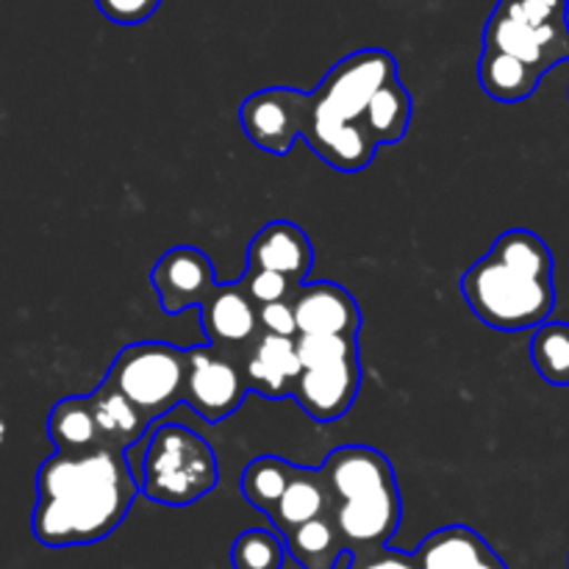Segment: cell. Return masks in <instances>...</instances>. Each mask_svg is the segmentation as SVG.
Returning a JSON list of instances; mask_svg holds the SVG:
<instances>
[{
	"label": "cell",
	"mask_w": 569,
	"mask_h": 569,
	"mask_svg": "<svg viewBox=\"0 0 569 569\" xmlns=\"http://www.w3.org/2000/svg\"><path fill=\"white\" fill-rule=\"evenodd\" d=\"M348 569H420L415 553H403L395 548H376L365 553H350Z\"/></svg>",
	"instance_id": "obj_30"
},
{
	"label": "cell",
	"mask_w": 569,
	"mask_h": 569,
	"mask_svg": "<svg viewBox=\"0 0 569 569\" xmlns=\"http://www.w3.org/2000/svg\"><path fill=\"white\" fill-rule=\"evenodd\" d=\"M298 359L303 370L339 365V361L359 359V337H326V333H300L295 339Z\"/></svg>",
	"instance_id": "obj_27"
},
{
	"label": "cell",
	"mask_w": 569,
	"mask_h": 569,
	"mask_svg": "<svg viewBox=\"0 0 569 569\" xmlns=\"http://www.w3.org/2000/svg\"><path fill=\"white\" fill-rule=\"evenodd\" d=\"M250 387L244 378L242 361L214 345L187 348V398L209 426L228 420L248 398Z\"/></svg>",
	"instance_id": "obj_7"
},
{
	"label": "cell",
	"mask_w": 569,
	"mask_h": 569,
	"mask_svg": "<svg viewBox=\"0 0 569 569\" xmlns=\"http://www.w3.org/2000/svg\"><path fill=\"white\" fill-rule=\"evenodd\" d=\"M94 3L106 20L117 22V26H139L156 14L161 0H94Z\"/></svg>",
	"instance_id": "obj_29"
},
{
	"label": "cell",
	"mask_w": 569,
	"mask_h": 569,
	"mask_svg": "<svg viewBox=\"0 0 569 569\" xmlns=\"http://www.w3.org/2000/svg\"><path fill=\"white\" fill-rule=\"evenodd\" d=\"M248 267L272 270L303 287L315 267V244L309 233L289 220H272L250 239Z\"/></svg>",
	"instance_id": "obj_14"
},
{
	"label": "cell",
	"mask_w": 569,
	"mask_h": 569,
	"mask_svg": "<svg viewBox=\"0 0 569 569\" xmlns=\"http://www.w3.org/2000/svg\"><path fill=\"white\" fill-rule=\"evenodd\" d=\"M239 281L244 283V289H248V295L253 298L256 306H270V303H281V300H295V295L300 292V283H295L292 278L281 276V272H272V270H256V267H248Z\"/></svg>",
	"instance_id": "obj_28"
},
{
	"label": "cell",
	"mask_w": 569,
	"mask_h": 569,
	"mask_svg": "<svg viewBox=\"0 0 569 569\" xmlns=\"http://www.w3.org/2000/svg\"><path fill=\"white\" fill-rule=\"evenodd\" d=\"M303 142L320 156L326 164L339 172H361L376 159L378 142L367 131L365 122H328L309 114L303 128Z\"/></svg>",
	"instance_id": "obj_17"
},
{
	"label": "cell",
	"mask_w": 569,
	"mask_h": 569,
	"mask_svg": "<svg viewBox=\"0 0 569 569\" xmlns=\"http://www.w3.org/2000/svg\"><path fill=\"white\" fill-rule=\"evenodd\" d=\"M472 315L495 331L517 333L550 322L556 309L553 253L539 233L511 228L461 276Z\"/></svg>",
	"instance_id": "obj_2"
},
{
	"label": "cell",
	"mask_w": 569,
	"mask_h": 569,
	"mask_svg": "<svg viewBox=\"0 0 569 569\" xmlns=\"http://www.w3.org/2000/svg\"><path fill=\"white\" fill-rule=\"evenodd\" d=\"M242 370L250 392H259L267 400H283L292 398L303 365L298 359L295 339L261 333L259 342L244 356Z\"/></svg>",
	"instance_id": "obj_15"
},
{
	"label": "cell",
	"mask_w": 569,
	"mask_h": 569,
	"mask_svg": "<svg viewBox=\"0 0 569 569\" xmlns=\"http://www.w3.org/2000/svg\"><path fill=\"white\" fill-rule=\"evenodd\" d=\"M287 542L278 531L250 528L233 539L231 565L233 569H283L287 561Z\"/></svg>",
	"instance_id": "obj_26"
},
{
	"label": "cell",
	"mask_w": 569,
	"mask_h": 569,
	"mask_svg": "<svg viewBox=\"0 0 569 569\" xmlns=\"http://www.w3.org/2000/svg\"><path fill=\"white\" fill-rule=\"evenodd\" d=\"M320 470L331 498L328 515L348 545V556L387 548L403 520L392 461L367 445H345L326 456Z\"/></svg>",
	"instance_id": "obj_3"
},
{
	"label": "cell",
	"mask_w": 569,
	"mask_h": 569,
	"mask_svg": "<svg viewBox=\"0 0 569 569\" xmlns=\"http://www.w3.org/2000/svg\"><path fill=\"white\" fill-rule=\"evenodd\" d=\"M150 283L161 300L164 315H181L192 306H203L220 287L209 256L192 244L170 248L150 270Z\"/></svg>",
	"instance_id": "obj_10"
},
{
	"label": "cell",
	"mask_w": 569,
	"mask_h": 569,
	"mask_svg": "<svg viewBox=\"0 0 569 569\" xmlns=\"http://www.w3.org/2000/svg\"><path fill=\"white\" fill-rule=\"evenodd\" d=\"M89 406H92L100 437L111 448H133L148 433V428L153 426L109 378H103V383L89 395Z\"/></svg>",
	"instance_id": "obj_19"
},
{
	"label": "cell",
	"mask_w": 569,
	"mask_h": 569,
	"mask_svg": "<svg viewBox=\"0 0 569 569\" xmlns=\"http://www.w3.org/2000/svg\"><path fill=\"white\" fill-rule=\"evenodd\" d=\"M106 378L156 422L187 398V348L170 342L126 345Z\"/></svg>",
	"instance_id": "obj_5"
},
{
	"label": "cell",
	"mask_w": 569,
	"mask_h": 569,
	"mask_svg": "<svg viewBox=\"0 0 569 569\" xmlns=\"http://www.w3.org/2000/svg\"><path fill=\"white\" fill-rule=\"evenodd\" d=\"M309 109L311 92H303V89H261L242 100L239 126L259 150L270 156H287L295 142L303 139Z\"/></svg>",
	"instance_id": "obj_8"
},
{
	"label": "cell",
	"mask_w": 569,
	"mask_h": 569,
	"mask_svg": "<svg viewBox=\"0 0 569 569\" xmlns=\"http://www.w3.org/2000/svg\"><path fill=\"white\" fill-rule=\"evenodd\" d=\"M542 78V72L533 70L531 64L509 53H500V50L483 48L481 61H478L481 89L500 103H520V100L531 98Z\"/></svg>",
	"instance_id": "obj_20"
},
{
	"label": "cell",
	"mask_w": 569,
	"mask_h": 569,
	"mask_svg": "<svg viewBox=\"0 0 569 569\" xmlns=\"http://www.w3.org/2000/svg\"><path fill=\"white\" fill-rule=\"evenodd\" d=\"M139 492L122 448L56 450L37 472L31 531L44 548L98 545L122 526Z\"/></svg>",
	"instance_id": "obj_1"
},
{
	"label": "cell",
	"mask_w": 569,
	"mask_h": 569,
	"mask_svg": "<svg viewBox=\"0 0 569 569\" xmlns=\"http://www.w3.org/2000/svg\"><path fill=\"white\" fill-rule=\"evenodd\" d=\"M283 542H287L289 556L303 569H337L339 559L348 556V545L331 515L306 522L298 531L283 537Z\"/></svg>",
	"instance_id": "obj_21"
},
{
	"label": "cell",
	"mask_w": 569,
	"mask_h": 569,
	"mask_svg": "<svg viewBox=\"0 0 569 569\" xmlns=\"http://www.w3.org/2000/svg\"><path fill=\"white\" fill-rule=\"evenodd\" d=\"M531 361L553 387H569V322H545L533 331Z\"/></svg>",
	"instance_id": "obj_25"
},
{
	"label": "cell",
	"mask_w": 569,
	"mask_h": 569,
	"mask_svg": "<svg viewBox=\"0 0 569 569\" xmlns=\"http://www.w3.org/2000/svg\"><path fill=\"white\" fill-rule=\"evenodd\" d=\"M420 569H509L492 545L470 526H448L428 533L415 550Z\"/></svg>",
	"instance_id": "obj_16"
},
{
	"label": "cell",
	"mask_w": 569,
	"mask_h": 569,
	"mask_svg": "<svg viewBox=\"0 0 569 569\" xmlns=\"http://www.w3.org/2000/svg\"><path fill=\"white\" fill-rule=\"evenodd\" d=\"M295 467L298 465L281 459V456H259V459H253L244 467L242 481H239L244 500H248L256 511L270 517L272 509L278 506V500L287 492L289 481H292Z\"/></svg>",
	"instance_id": "obj_24"
},
{
	"label": "cell",
	"mask_w": 569,
	"mask_h": 569,
	"mask_svg": "<svg viewBox=\"0 0 569 569\" xmlns=\"http://www.w3.org/2000/svg\"><path fill=\"white\" fill-rule=\"evenodd\" d=\"M483 48L515 56L545 76L561 61H569V20L533 26L495 9L483 28Z\"/></svg>",
	"instance_id": "obj_9"
},
{
	"label": "cell",
	"mask_w": 569,
	"mask_h": 569,
	"mask_svg": "<svg viewBox=\"0 0 569 569\" xmlns=\"http://www.w3.org/2000/svg\"><path fill=\"white\" fill-rule=\"evenodd\" d=\"M259 322H261V331L272 333V337H287V339L300 337L298 315H295L292 300L259 306Z\"/></svg>",
	"instance_id": "obj_31"
},
{
	"label": "cell",
	"mask_w": 569,
	"mask_h": 569,
	"mask_svg": "<svg viewBox=\"0 0 569 569\" xmlns=\"http://www.w3.org/2000/svg\"><path fill=\"white\" fill-rule=\"evenodd\" d=\"M48 437L56 450H87L106 445L94 422L89 395L81 398H64L53 406L48 417Z\"/></svg>",
	"instance_id": "obj_23"
},
{
	"label": "cell",
	"mask_w": 569,
	"mask_h": 569,
	"mask_svg": "<svg viewBox=\"0 0 569 569\" xmlns=\"http://www.w3.org/2000/svg\"><path fill=\"white\" fill-rule=\"evenodd\" d=\"M411 114H415V100H411L403 81L395 76L372 98L365 114V126L378 144H395L409 133Z\"/></svg>",
	"instance_id": "obj_22"
},
{
	"label": "cell",
	"mask_w": 569,
	"mask_h": 569,
	"mask_svg": "<svg viewBox=\"0 0 569 569\" xmlns=\"http://www.w3.org/2000/svg\"><path fill=\"white\" fill-rule=\"evenodd\" d=\"M328 509H331V498H328V483L320 467L317 470L295 467L292 481H289L287 492H283V498L272 509L270 520L281 537H289V533L298 531L306 522L326 517Z\"/></svg>",
	"instance_id": "obj_18"
},
{
	"label": "cell",
	"mask_w": 569,
	"mask_h": 569,
	"mask_svg": "<svg viewBox=\"0 0 569 569\" xmlns=\"http://www.w3.org/2000/svg\"><path fill=\"white\" fill-rule=\"evenodd\" d=\"M295 315L300 333H326V337H359V300L333 281H311L295 295Z\"/></svg>",
	"instance_id": "obj_13"
},
{
	"label": "cell",
	"mask_w": 569,
	"mask_h": 569,
	"mask_svg": "<svg viewBox=\"0 0 569 569\" xmlns=\"http://www.w3.org/2000/svg\"><path fill=\"white\" fill-rule=\"evenodd\" d=\"M398 76V61L389 50L365 48L333 64L311 92L309 114L328 122H365L378 89Z\"/></svg>",
	"instance_id": "obj_6"
},
{
	"label": "cell",
	"mask_w": 569,
	"mask_h": 569,
	"mask_svg": "<svg viewBox=\"0 0 569 569\" xmlns=\"http://www.w3.org/2000/svg\"><path fill=\"white\" fill-rule=\"evenodd\" d=\"M361 389V361H339V365L315 367L300 372L292 400L317 422L342 420L356 403Z\"/></svg>",
	"instance_id": "obj_12"
},
{
	"label": "cell",
	"mask_w": 569,
	"mask_h": 569,
	"mask_svg": "<svg viewBox=\"0 0 569 569\" xmlns=\"http://www.w3.org/2000/svg\"><path fill=\"white\" fill-rule=\"evenodd\" d=\"M198 311L209 345L237 356L239 361H244L248 350L264 333L259 322V306L253 303L242 281L220 283Z\"/></svg>",
	"instance_id": "obj_11"
},
{
	"label": "cell",
	"mask_w": 569,
	"mask_h": 569,
	"mask_svg": "<svg viewBox=\"0 0 569 569\" xmlns=\"http://www.w3.org/2000/svg\"><path fill=\"white\" fill-rule=\"evenodd\" d=\"M139 481L148 500L181 509L214 492L220 483V465L203 433L167 422L150 437Z\"/></svg>",
	"instance_id": "obj_4"
}]
</instances>
